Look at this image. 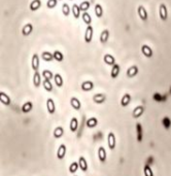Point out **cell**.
I'll use <instances>...</instances> for the list:
<instances>
[{"label":"cell","mask_w":171,"mask_h":176,"mask_svg":"<svg viewBox=\"0 0 171 176\" xmlns=\"http://www.w3.org/2000/svg\"><path fill=\"white\" fill-rule=\"evenodd\" d=\"M93 32H94V29L91 25L88 26L87 29H86V33H84V41L87 43H90L92 41L93 38Z\"/></svg>","instance_id":"6da1fadb"},{"label":"cell","mask_w":171,"mask_h":176,"mask_svg":"<svg viewBox=\"0 0 171 176\" xmlns=\"http://www.w3.org/2000/svg\"><path fill=\"white\" fill-rule=\"evenodd\" d=\"M159 15H160V18L163 21H166L168 19V10H167L166 5L162 3L159 7Z\"/></svg>","instance_id":"7a4b0ae2"},{"label":"cell","mask_w":171,"mask_h":176,"mask_svg":"<svg viewBox=\"0 0 171 176\" xmlns=\"http://www.w3.org/2000/svg\"><path fill=\"white\" fill-rule=\"evenodd\" d=\"M107 143H108V147H109L110 151H113L115 147V136L113 132H110L107 136Z\"/></svg>","instance_id":"3957f363"},{"label":"cell","mask_w":171,"mask_h":176,"mask_svg":"<svg viewBox=\"0 0 171 176\" xmlns=\"http://www.w3.org/2000/svg\"><path fill=\"white\" fill-rule=\"evenodd\" d=\"M137 13H138V15L140 17V19L142 21H146V20H148V13H146V9L143 7L142 5L138 6Z\"/></svg>","instance_id":"277c9868"},{"label":"cell","mask_w":171,"mask_h":176,"mask_svg":"<svg viewBox=\"0 0 171 176\" xmlns=\"http://www.w3.org/2000/svg\"><path fill=\"white\" fill-rule=\"evenodd\" d=\"M46 108H48V110H49V112L51 114L55 113V111H56V106H55L54 100L51 99V98L46 100Z\"/></svg>","instance_id":"5b68a950"},{"label":"cell","mask_w":171,"mask_h":176,"mask_svg":"<svg viewBox=\"0 0 171 176\" xmlns=\"http://www.w3.org/2000/svg\"><path fill=\"white\" fill-rule=\"evenodd\" d=\"M65 155H66V146L64 145V144H61V145L59 146L58 151H57V158L59 160H63Z\"/></svg>","instance_id":"8992f818"},{"label":"cell","mask_w":171,"mask_h":176,"mask_svg":"<svg viewBox=\"0 0 171 176\" xmlns=\"http://www.w3.org/2000/svg\"><path fill=\"white\" fill-rule=\"evenodd\" d=\"M141 52H142V54L144 55L146 58H152V57H153V51H152L151 48L148 46H146V44H143V46H141Z\"/></svg>","instance_id":"52a82bcc"},{"label":"cell","mask_w":171,"mask_h":176,"mask_svg":"<svg viewBox=\"0 0 171 176\" xmlns=\"http://www.w3.org/2000/svg\"><path fill=\"white\" fill-rule=\"evenodd\" d=\"M143 112H144V108H143V106H137V107L134 108V110H133V117L134 118H138L139 116H141V115L143 114Z\"/></svg>","instance_id":"ba28073f"},{"label":"cell","mask_w":171,"mask_h":176,"mask_svg":"<svg viewBox=\"0 0 171 176\" xmlns=\"http://www.w3.org/2000/svg\"><path fill=\"white\" fill-rule=\"evenodd\" d=\"M32 68L34 71H38L39 68V57L37 54H34L32 57Z\"/></svg>","instance_id":"9c48e42d"},{"label":"cell","mask_w":171,"mask_h":176,"mask_svg":"<svg viewBox=\"0 0 171 176\" xmlns=\"http://www.w3.org/2000/svg\"><path fill=\"white\" fill-rule=\"evenodd\" d=\"M108 38H109V31L107 29H105L100 34V42L101 43H105V42H107Z\"/></svg>","instance_id":"30bf717a"},{"label":"cell","mask_w":171,"mask_h":176,"mask_svg":"<svg viewBox=\"0 0 171 176\" xmlns=\"http://www.w3.org/2000/svg\"><path fill=\"white\" fill-rule=\"evenodd\" d=\"M120 71H121L120 65H119V64H115L113 66V69H111L110 75H111L113 78H117V77L119 76V74H120Z\"/></svg>","instance_id":"8fae6325"},{"label":"cell","mask_w":171,"mask_h":176,"mask_svg":"<svg viewBox=\"0 0 171 176\" xmlns=\"http://www.w3.org/2000/svg\"><path fill=\"white\" fill-rule=\"evenodd\" d=\"M98 157H99V160L102 163L106 161V151H105V148L103 146H100L99 149H98Z\"/></svg>","instance_id":"7c38bea8"},{"label":"cell","mask_w":171,"mask_h":176,"mask_svg":"<svg viewBox=\"0 0 171 176\" xmlns=\"http://www.w3.org/2000/svg\"><path fill=\"white\" fill-rule=\"evenodd\" d=\"M103 61H104L105 64H107V65H111V66H113V65L115 64V59L109 54L105 55L104 58H103Z\"/></svg>","instance_id":"4fadbf2b"},{"label":"cell","mask_w":171,"mask_h":176,"mask_svg":"<svg viewBox=\"0 0 171 176\" xmlns=\"http://www.w3.org/2000/svg\"><path fill=\"white\" fill-rule=\"evenodd\" d=\"M82 89L84 92H89V91L94 89V84H93V82H90V80L84 82H82Z\"/></svg>","instance_id":"5bb4252c"},{"label":"cell","mask_w":171,"mask_h":176,"mask_svg":"<svg viewBox=\"0 0 171 176\" xmlns=\"http://www.w3.org/2000/svg\"><path fill=\"white\" fill-rule=\"evenodd\" d=\"M70 104H71V106L75 110H79L80 109V107H82V104H80V102H79V100L75 97H72L71 99H70Z\"/></svg>","instance_id":"9a60e30c"},{"label":"cell","mask_w":171,"mask_h":176,"mask_svg":"<svg viewBox=\"0 0 171 176\" xmlns=\"http://www.w3.org/2000/svg\"><path fill=\"white\" fill-rule=\"evenodd\" d=\"M32 30H33V26H32V24H27V25L24 26L23 29H22V33H23L24 36H28L31 34Z\"/></svg>","instance_id":"2e32d148"},{"label":"cell","mask_w":171,"mask_h":176,"mask_svg":"<svg viewBox=\"0 0 171 176\" xmlns=\"http://www.w3.org/2000/svg\"><path fill=\"white\" fill-rule=\"evenodd\" d=\"M0 102L4 105H9L10 104V98L8 97L5 93L1 92L0 93Z\"/></svg>","instance_id":"e0dca14e"},{"label":"cell","mask_w":171,"mask_h":176,"mask_svg":"<svg viewBox=\"0 0 171 176\" xmlns=\"http://www.w3.org/2000/svg\"><path fill=\"white\" fill-rule=\"evenodd\" d=\"M78 164H79V168L82 169V171L86 172L88 170V164H87V161H86V159L84 157H79L78 159Z\"/></svg>","instance_id":"ac0fdd59"},{"label":"cell","mask_w":171,"mask_h":176,"mask_svg":"<svg viewBox=\"0 0 171 176\" xmlns=\"http://www.w3.org/2000/svg\"><path fill=\"white\" fill-rule=\"evenodd\" d=\"M138 73V68L137 66H131L130 68L127 70V76L128 77H134L136 74Z\"/></svg>","instance_id":"d6986e66"},{"label":"cell","mask_w":171,"mask_h":176,"mask_svg":"<svg viewBox=\"0 0 171 176\" xmlns=\"http://www.w3.org/2000/svg\"><path fill=\"white\" fill-rule=\"evenodd\" d=\"M93 100H94L95 103L100 104V103H103L105 101V96L103 94H96V95H94Z\"/></svg>","instance_id":"ffe728a7"},{"label":"cell","mask_w":171,"mask_h":176,"mask_svg":"<svg viewBox=\"0 0 171 176\" xmlns=\"http://www.w3.org/2000/svg\"><path fill=\"white\" fill-rule=\"evenodd\" d=\"M40 5H41L40 0H33V1L30 3V10L35 11V10H37L39 7H40Z\"/></svg>","instance_id":"44dd1931"},{"label":"cell","mask_w":171,"mask_h":176,"mask_svg":"<svg viewBox=\"0 0 171 176\" xmlns=\"http://www.w3.org/2000/svg\"><path fill=\"white\" fill-rule=\"evenodd\" d=\"M78 128V122H77L76 117H72L71 120H70V130L71 132H75Z\"/></svg>","instance_id":"7402d4cb"},{"label":"cell","mask_w":171,"mask_h":176,"mask_svg":"<svg viewBox=\"0 0 171 176\" xmlns=\"http://www.w3.org/2000/svg\"><path fill=\"white\" fill-rule=\"evenodd\" d=\"M130 101H131V96H130V94H125L124 96H123V98H122V100H121V104H122V106H127L129 103H130Z\"/></svg>","instance_id":"603a6c76"},{"label":"cell","mask_w":171,"mask_h":176,"mask_svg":"<svg viewBox=\"0 0 171 176\" xmlns=\"http://www.w3.org/2000/svg\"><path fill=\"white\" fill-rule=\"evenodd\" d=\"M40 82H41V79H40V74H39L38 71H35L34 73V76H33V84L36 88H38L40 86Z\"/></svg>","instance_id":"cb8c5ba5"},{"label":"cell","mask_w":171,"mask_h":176,"mask_svg":"<svg viewBox=\"0 0 171 176\" xmlns=\"http://www.w3.org/2000/svg\"><path fill=\"white\" fill-rule=\"evenodd\" d=\"M72 13H73V15L75 19H78L80 17V7H79V5L73 4V6H72Z\"/></svg>","instance_id":"d4e9b609"},{"label":"cell","mask_w":171,"mask_h":176,"mask_svg":"<svg viewBox=\"0 0 171 176\" xmlns=\"http://www.w3.org/2000/svg\"><path fill=\"white\" fill-rule=\"evenodd\" d=\"M41 58L44 59V61L50 62V61H52V60L54 59V55L51 54L50 52H44L42 55H41Z\"/></svg>","instance_id":"484cf974"},{"label":"cell","mask_w":171,"mask_h":176,"mask_svg":"<svg viewBox=\"0 0 171 176\" xmlns=\"http://www.w3.org/2000/svg\"><path fill=\"white\" fill-rule=\"evenodd\" d=\"M54 79H55V84H56L57 87L61 88L62 86H63V78H62V76L59 73L55 74Z\"/></svg>","instance_id":"4316f807"},{"label":"cell","mask_w":171,"mask_h":176,"mask_svg":"<svg viewBox=\"0 0 171 176\" xmlns=\"http://www.w3.org/2000/svg\"><path fill=\"white\" fill-rule=\"evenodd\" d=\"M63 134H64V130L62 127H57L54 130V137L57 138V139H58V138H61L62 136H63Z\"/></svg>","instance_id":"83f0119b"},{"label":"cell","mask_w":171,"mask_h":176,"mask_svg":"<svg viewBox=\"0 0 171 176\" xmlns=\"http://www.w3.org/2000/svg\"><path fill=\"white\" fill-rule=\"evenodd\" d=\"M86 124H87L88 128H94L98 125V120H97V118H95V117H91V118H89V120H87Z\"/></svg>","instance_id":"f1b7e54d"},{"label":"cell","mask_w":171,"mask_h":176,"mask_svg":"<svg viewBox=\"0 0 171 176\" xmlns=\"http://www.w3.org/2000/svg\"><path fill=\"white\" fill-rule=\"evenodd\" d=\"M32 107H33L32 102H26L25 104L22 106V111L25 112V113H27V112H29V111L32 110Z\"/></svg>","instance_id":"f546056e"},{"label":"cell","mask_w":171,"mask_h":176,"mask_svg":"<svg viewBox=\"0 0 171 176\" xmlns=\"http://www.w3.org/2000/svg\"><path fill=\"white\" fill-rule=\"evenodd\" d=\"M82 21H84V23L87 24L88 26L91 25V23H92V19H91V15H89V13L86 11V13H84L82 15Z\"/></svg>","instance_id":"4dcf8cb0"},{"label":"cell","mask_w":171,"mask_h":176,"mask_svg":"<svg viewBox=\"0 0 171 176\" xmlns=\"http://www.w3.org/2000/svg\"><path fill=\"white\" fill-rule=\"evenodd\" d=\"M95 15H97V18H101L103 15V8L100 4L95 5Z\"/></svg>","instance_id":"1f68e13d"},{"label":"cell","mask_w":171,"mask_h":176,"mask_svg":"<svg viewBox=\"0 0 171 176\" xmlns=\"http://www.w3.org/2000/svg\"><path fill=\"white\" fill-rule=\"evenodd\" d=\"M44 88L46 91L51 92L52 90H53V84H52L51 80H49V79H44Z\"/></svg>","instance_id":"d6a6232c"},{"label":"cell","mask_w":171,"mask_h":176,"mask_svg":"<svg viewBox=\"0 0 171 176\" xmlns=\"http://www.w3.org/2000/svg\"><path fill=\"white\" fill-rule=\"evenodd\" d=\"M78 168H79V164L77 163V162H73V163H71V165L69 166V172H70V173H75Z\"/></svg>","instance_id":"836d02e7"},{"label":"cell","mask_w":171,"mask_h":176,"mask_svg":"<svg viewBox=\"0 0 171 176\" xmlns=\"http://www.w3.org/2000/svg\"><path fill=\"white\" fill-rule=\"evenodd\" d=\"M54 59L56 60V61H58V62H62L63 61V59H64V56H63V54H62L61 52H59V51H56V52H54Z\"/></svg>","instance_id":"e575fe53"},{"label":"cell","mask_w":171,"mask_h":176,"mask_svg":"<svg viewBox=\"0 0 171 176\" xmlns=\"http://www.w3.org/2000/svg\"><path fill=\"white\" fill-rule=\"evenodd\" d=\"M79 7H80V10H82V11L86 13V11L90 8V2L89 1H84V2H82L79 4Z\"/></svg>","instance_id":"d590c367"},{"label":"cell","mask_w":171,"mask_h":176,"mask_svg":"<svg viewBox=\"0 0 171 176\" xmlns=\"http://www.w3.org/2000/svg\"><path fill=\"white\" fill-rule=\"evenodd\" d=\"M62 13L65 17H68L69 13H70V7H69V5L66 4V3H64L62 5Z\"/></svg>","instance_id":"8d00e7d4"},{"label":"cell","mask_w":171,"mask_h":176,"mask_svg":"<svg viewBox=\"0 0 171 176\" xmlns=\"http://www.w3.org/2000/svg\"><path fill=\"white\" fill-rule=\"evenodd\" d=\"M42 76L44 77V79H49V80H51V79L53 78V76H55V75H53V72L50 71V70H44V72H42Z\"/></svg>","instance_id":"74e56055"},{"label":"cell","mask_w":171,"mask_h":176,"mask_svg":"<svg viewBox=\"0 0 171 176\" xmlns=\"http://www.w3.org/2000/svg\"><path fill=\"white\" fill-rule=\"evenodd\" d=\"M143 173H144V176H154L152 168L150 166H146L143 168Z\"/></svg>","instance_id":"f35d334b"},{"label":"cell","mask_w":171,"mask_h":176,"mask_svg":"<svg viewBox=\"0 0 171 176\" xmlns=\"http://www.w3.org/2000/svg\"><path fill=\"white\" fill-rule=\"evenodd\" d=\"M57 2H58V0H48L46 6L49 8H54V7H56Z\"/></svg>","instance_id":"ab89813d"}]
</instances>
